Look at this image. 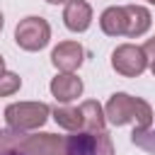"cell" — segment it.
<instances>
[{
  "mask_svg": "<svg viewBox=\"0 0 155 155\" xmlns=\"http://www.w3.org/2000/svg\"><path fill=\"white\" fill-rule=\"evenodd\" d=\"M15 41L24 51H41L51 41V27L44 17H36V15L24 17L15 27Z\"/></svg>",
  "mask_w": 155,
  "mask_h": 155,
  "instance_id": "4",
  "label": "cell"
},
{
  "mask_svg": "<svg viewBox=\"0 0 155 155\" xmlns=\"http://www.w3.org/2000/svg\"><path fill=\"white\" fill-rule=\"evenodd\" d=\"M17 145L27 155H63V140L61 136H53V133H34L24 138H19L17 133Z\"/></svg>",
  "mask_w": 155,
  "mask_h": 155,
  "instance_id": "6",
  "label": "cell"
},
{
  "mask_svg": "<svg viewBox=\"0 0 155 155\" xmlns=\"http://www.w3.org/2000/svg\"><path fill=\"white\" fill-rule=\"evenodd\" d=\"M140 48H143V53H145V58H148V61H150V58H155V36H153V39H148Z\"/></svg>",
  "mask_w": 155,
  "mask_h": 155,
  "instance_id": "17",
  "label": "cell"
},
{
  "mask_svg": "<svg viewBox=\"0 0 155 155\" xmlns=\"http://www.w3.org/2000/svg\"><path fill=\"white\" fill-rule=\"evenodd\" d=\"M104 116L114 126L133 124V131H145L153 126V109L145 99L131 97L126 92H114L104 107Z\"/></svg>",
  "mask_w": 155,
  "mask_h": 155,
  "instance_id": "1",
  "label": "cell"
},
{
  "mask_svg": "<svg viewBox=\"0 0 155 155\" xmlns=\"http://www.w3.org/2000/svg\"><path fill=\"white\" fill-rule=\"evenodd\" d=\"M111 68L124 78H138L148 68V58L140 46L136 44H121L111 53Z\"/></svg>",
  "mask_w": 155,
  "mask_h": 155,
  "instance_id": "5",
  "label": "cell"
},
{
  "mask_svg": "<svg viewBox=\"0 0 155 155\" xmlns=\"http://www.w3.org/2000/svg\"><path fill=\"white\" fill-rule=\"evenodd\" d=\"M2 73H5V58L0 56V75H2Z\"/></svg>",
  "mask_w": 155,
  "mask_h": 155,
  "instance_id": "19",
  "label": "cell"
},
{
  "mask_svg": "<svg viewBox=\"0 0 155 155\" xmlns=\"http://www.w3.org/2000/svg\"><path fill=\"white\" fill-rule=\"evenodd\" d=\"M80 111H82V131H104L107 116H104V107L97 99L82 102Z\"/></svg>",
  "mask_w": 155,
  "mask_h": 155,
  "instance_id": "12",
  "label": "cell"
},
{
  "mask_svg": "<svg viewBox=\"0 0 155 155\" xmlns=\"http://www.w3.org/2000/svg\"><path fill=\"white\" fill-rule=\"evenodd\" d=\"M19 85H22L19 75L5 70V73L0 75V97H10V94H15V92L19 90Z\"/></svg>",
  "mask_w": 155,
  "mask_h": 155,
  "instance_id": "16",
  "label": "cell"
},
{
  "mask_svg": "<svg viewBox=\"0 0 155 155\" xmlns=\"http://www.w3.org/2000/svg\"><path fill=\"white\" fill-rule=\"evenodd\" d=\"M51 116L48 104L44 102H12L5 107V121L15 133H29L41 128Z\"/></svg>",
  "mask_w": 155,
  "mask_h": 155,
  "instance_id": "2",
  "label": "cell"
},
{
  "mask_svg": "<svg viewBox=\"0 0 155 155\" xmlns=\"http://www.w3.org/2000/svg\"><path fill=\"white\" fill-rule=\"evenodd\" d=\"M0 155H27L17 145V133H2L0 131Z\"/></svg>",
  "mask_w": 155,
  "mask_h": 155,
  "instance_id": "15",
  "label": "cell"
},
{
  "mask_svg": "<svg viewBox=\"0 0 155 155\" xmlns=\"http://www.w3.org/2000/svg\"><path fill=\"white\" fill-rule=\"evenodd\" d=\"M63 24L80 34V31H87L90 24H92V7L90 2L85 0H68L65 2V10H63Z\"/></svg>",
  "mask_w": 155,
  "mask_h": 155,
  "instance_id": "8",
  "label": "cell"
},
{
  "mask_svg": "<svg viewBox=\"0 0 155 155\" xmlns=\"http://www.w3.org/2000/svg\"><path fill=\"white\" fill-rule=\"evenodd\" d=\"M85 61V48L78 41H61L53 51H51V63L61 70V73H73L82 65Z\"/></svg>",
  "mask_w": 155,
  "mask_h": 155,
  "instance_id": "7",
  "label": "cell"
},
{
  "mask_svg": "<svg viewBox=\"0 0 155 155\" xmlns=\"http://www.w3.org/2000/svg\"><path fill=\"white\" fill-rule=\"evenodd\" d=\"M2 27H5V17H2V12H0V31H2Z\"/></svg>",
  "mask_w": 155,
  "mask_h": 155,
  "instance_id": "21",
  "label": "cell"
},
{
  "mask_svg": "<svg viewBox=\"0 0 155 155\" xmlns=\"http://www.w3.org/2000/svg\"><path fill=\"white\" fill-rule=\"evenodd\" d=\"M63 155H114L107 131H73L63 140Z\"/></svg>",
  "mask_w": 155,
  "mask_h": 155,
  "instance_id": "3",
  "label": "cell"
},
{
  "mask_svg": "<svg viewBox=\"0 0 155 155\" xmlns=\"http://www.w3.org/2000/svg\"><path fill=\"white\" fill-rule=\"evenodd\" d=\"M131 140H133V145H138L148 155H155V126H150L145 131H133L131 133Z\"/></svg>",
  "mask_w": 155,
  "mask_h": 155,
  "instance_id": "14",
  "label": "cell"
},
{
  "mask_svg": "<svg viewBox=\"0 0 155 155\" xmlns=\"http://www.w3.org/2000/svg\"><path fill=\"white\" fill-rule=\"evenodd\" d=\"M124 10H126V36H131V39L143 36L153 24L150 10L143 5H126Z\"/></svg>",
  "mask_w": 155,
  "mask_h": 155,
  "instance_id": "10",
  "label": "cell"
},
{
  "mask_svg": "<svg viewBox=\"0 0 155 155\" xmlns=\"http://www.w3.org/2000/svg\"><path fill=\"white\" fill-rule=\"evenodd\" d=\"M51 116L56 119V124L58 126H63L65 131H82V111H80V107H56V109H51Z\"/></svg>",
  "mask_w": 155,
  "mask_h": 155,
  "instance_id": "13",
  "label": "cell"
},
{
  "mask_svg": "<svg viewBox=\"0 0 155 155\" xmlns=\"http://www.w3.org/2000/svg\"><path fill=\"white\" fill-rule=\"evenodd\" d=\"M145 2H150V5H155V0H145Z\"/></svg>",
  "mask_w": 155,
  "mask_h": 155,
  "instance_id": "22",
  "label": "cell"
},
{
  "mask_svg": "<svg viewBox=\"0 0 155 155\" xmlns=\"http://www.w3.org/2000/svg\"><path fill=\"white\" fill-rule=\"evenodd\" d=\"M99 27L107 36H124L126 34V10L119 5L107 7L99 15Z\"/></svg>",
  "mask_w": 155,
  "mask_h": 155,
  "instance_id": "11",
  "label": "cell"
},
{
  "mask_svg": "<svg viewBox=\"0 0 155 155\" xmlns=\"http://www.w3.org/2000/svg\"><path fill=\"white\" fill-rule=\"evenodd\" d=\"M148 63H150V70H153V75H155V58H150Z\"/></svg>",
  "mask_w": 155,
  "mask_h": 155,
  "instance_id": "20",
  "label": "cell"
},
{
  "mask_svg": "<svg viewBox=\"0 0 155 155\" xmlns=\"http://www.w3.org/2000/svg\"><path fill=\"white\" fill-rule=\"evenodd\" d=\"M46 2H51V5H65L68 0H46Z\"/></svg>",
  "mask_w": 155,
  "mask_h": 155,
  "instance_id": "18",
  "label": "cell"
},
{
  "mask_svg": "<svg viewBox=\"0 0 155 155\" xmlns=\"http://www.w3.org/2000/svg\"><path fill=\"white\" fill-rule=\"evenodd\" d=\"M48 87H51V94L56 97V102H61V104H68L82 94V80L75 73H58Z\"/></svg>",
  "mask_w": 155,
  "mask_h": 155,
  "instance_id": "9",
  "label": "cell"
}]
</instances>
